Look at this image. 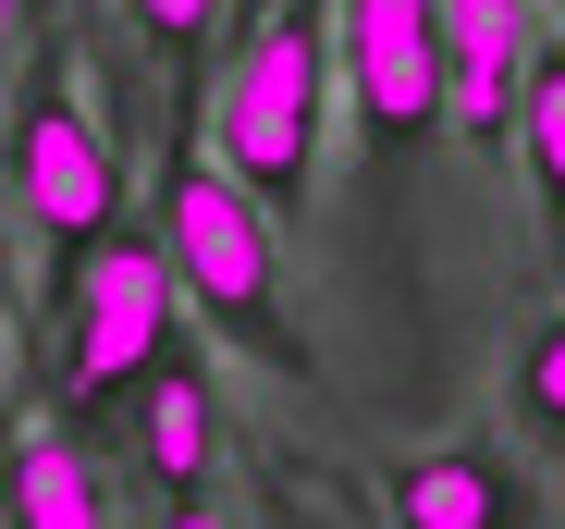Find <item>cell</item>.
<instances>
[{
    "mask_svg": "<svg viewBox=\"0 0 565 529\" xmlns=\"http://www.w3.org/2000/svg\"><path fill=\"white\" fill-rule=\"evenodd\" d=\"M148 246L172 272V308L210 320L234 358L308 382L320 358L296 345V320H282V234L246 210V186L198 148V112H172V148H160V210H148Z\"/></svg>",
    "mask_w": 565,
    "mask_h": 529,
    "instance_id": "1",
    "label": "cell"
},
{
    "mask_svg": "<svg viewBox=\"0 0 565 529\" xmlns=\"http://www.w3.org/2000/svg\"><path fill=\"white\" fill-rule=\"evenodd\" d=\"M320 112H332V0H270L222 74L198 148L246 186L258 222H296L320 198Z\"/></svg>",
    "mask_w": 565,
    "mask_h": 529,
    "instance_id": "2",
    "label": "cell"
},
{
    "mask_svg": "<svg viewBox=\"0 0 565 529\" xmlns=\"http://www.w3.org/2000/svg\"><path fill=\"white\" fill-rule=\"evenodd\" d=\"M0 160H13V210H25V234H38V284L74 296L86 258L124 234V136L86 112V86H74L62 50L25 62V99H13Z\"/></svg>",
    "mask_w": 565,
    "mask_h": 529,
    "instance_id": "3",
    "label": "cell"
},
{
    "mask_svg": "<svg viewBox=\"0 0 565 529\" xmlns=\"http://www.w3.org/2000/svg\"><path fill=\"white\" fill-rule=\"evenodd\" d=\"M184 345V308H172V272H160V246L124 222L99 258H86V284L62 296V358H50V382H62V444H86L99 419H124L136 406V382Z\"/></svg>",
    "mask_w": 565,
    "mask_h": 529,
    "instance_id": "4",
    "label": "cell"
},
{
    "mask_svg": "<svg viewBox=\"0 0 565 529\" xmlns=\"http://www.w3.org/2000/svg\"><path fill=\"white\" fill-rule=\"evenodd\" d=\"M332 74L382 160L443 136V0H332Z\"/></svg>",
    "mask_w": 565,
    "mask_h": 529,
    "instance_id": "5",
    "label": "cell"
},
{
    "mask_svg": "<svg viewBox=\"0 0 565 529\" xmlns=\"http://www.w3.org/2000/svg\"><path fill=\"white\" fill-rule=\"evenodd\" d=\"M382 517L394 529H553L541 505V468L492 431H443V444L394 456L382 468Z\"/></svg>",
    "mask_w": 565,
    "mask_h": 529,
    "instance_id": "6",
    "label": "cell"
},
{
    "mask_svg": "<svg viewBox=\"0 0 565 529\" xmlns=\"http://www.w3.org/2000/svg\"><path fill=\"white\" fill-rule=\"evenodd\" d=\"M222 456H234L222 370L198 358V345H172V358L136 382V480H148V505H198V493H222Z\"/></svg>",
    "mask_w": 565,
    "mask_h": 529,
    "instance_id": "7",
    "label": "cell"
},
{
    "mask_svg": "<svg viewBox=\"0 0 565 529\" xmlns=\"http://www.w3.org/2000/svg\"><path fill=\"white\" fill-rule=\"evenodd\" d=\"M529 50H541V13H529V0H443V124L480 148V160L516 148Z\"/></svg>",
    "mask_w": 565,
    "mask_h": 529,
    "instance_id": "8",
    "label": "cell"
},
{
    "mask_svg": "<svg viewBox=\"0 0 565 529\" xmlns=\"http://www.w3.org/2000/svg\"><path fill=\"white\" fill-rule=\"evenodd\" d=\"M0 529H111V480L62 431H13L0 444Z\"/></svg>",
    "mask_w": 565,
    "mask_h": 529,
    "instance_id": "9",
    "label": "cell"
},
{
    "mask_svg": "<svg viewBox=\"0 0 565 529\" xmlns=\"http://www.w3.org/2000/svg\"><path fill=\"white\" fill-rule=\"evenodd\" d=\"M516 172H529V198H541L553 272H565V50L553 38L529 50V86H516Z\"/></svg>",
    "mask_w": 565,
    "mask_h": 529,
    "instance_id": "10",
    "label": "cell"
},
{
    "mask_svg": "<svg viewBox=\"0 0 565 529\" xmlns=\"http://www.w3.org/2000/svg\"><path fill=\"white\" fill-rule=\"evenodd\" d=\"M504 419L529 431L541 456H565V296L504 345Z\"/></svg>",
    "mask_w": 565,
    "mask_h": 529,
    "instance_id": "11",
    "label": "cell"
},
{
    "mask_svg": "<svg viewBox=\"0 0 565 529\" xmlns=\"http://www.w3.org/2000/svg\"><path fill=\"white\" fill-rule=\"evenodd\" d=\"M124 13H136V38H148V62H198L210 50V25H222V0H124Z\"/></svg>",
    "mask_w": 565,
    "mask_h": 529,
    "instance_id": "12",
    "label": "cell"
},
{
    "mask_svg": "<svg viewBox=\"0 0 565 529\" xmlns=\"http://www.w3.org/2000/svg\"><path fill=\"white\" fill-rule=\"evenodd\" d=\"M148 529H234V505H222V493H198V505H160Z\"/></svg>",
    "mask_w": 565,
    "mask_h": 529,
    "instance_id": "13",
    "label": "cell"
},
{
    "mask_svg": "<svg viewBox=\"0 0 565 529\" xmlns=\"http://www.w3.org/2000/svg\"><path fill=\"white\" fill-rule=\"evenodd\" d=\"M529 13H541V38H553V50H565V0H529Z\"/></svg>",
    "mask_w": 565,
    "mask_h": 529,
    "instance_id": "14",
    "label": "cell"
}]
</instances>
